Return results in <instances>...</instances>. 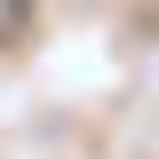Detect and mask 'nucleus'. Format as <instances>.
<instances>
[{
	"label": "nucleus",
	"instance_id": "obj_1",
	"mask_svg": "<svg viewBox=\"0 0 159 159\" xmlns=\"http://www.w3.org/2000/svg\"><path fill=\"white\" fill-rule=\"evenodd\" d=\"M24 24H32V0H0V48H8V40H16Z\"/></svg>",
	"mask_w": 159,
	"mask_h": 159
}]
</instances>
